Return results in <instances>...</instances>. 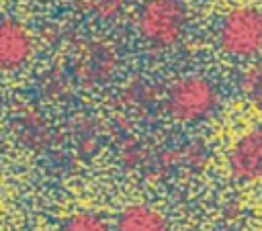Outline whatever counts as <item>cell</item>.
<instances>
[{"instance_id": "3957f363", "label": "cell", "mask_w": 262, "mask_h": 231, "mask_svg": "<svg viewBox=\"0 0 262 231\" xmlns=\"http://www.w3.org/2000/svg\"><path fill=\"white\" fill-rule=\"evenodd\" d=\"M188 6L184 0H143L137 10V33L154 49L176 47L188 31Z\"/></svg>"}, {"instance_id": "5b68a950", "label": "cell", "mask_w": 262, "mask_h": 231, "mask_svg": "<svg viewBox=\"0 0 262 231\" xmlns=\"http://www.w3.org/2000/svg\"><path fill=\"white\" fill-rule=\"evenodd\" d=\"M33 55V35L10 16H0V72L20 70Z\"/></svg>"}, {"instance_id": "6da1fadb", "label": "cell", "mask_w": 262, "mask_h": 231, "mask_svg": "<svg viewBox=\"0 0 262 231\" xmlns=\"http://www.w3.org/2000/svg\"><path fill=\"white\" fill-rule=\"evenodd\" d=\"M221 104L219 86L205 74H184L176 78L164 98L168 117L180 125H196L211 119Z\"/></svg>"}, {"instance_id": "8992f818", "label": "cell", "mask_w": 262, "mask_h": 231, "mask_svg": "<svg viewBox=\"0 0 262 231\" xmlns=\"http://www.w3.org/2000/svg\"><path fill=\"white\" fill-rule=\"evenodd\" d=\"M115 231H170V223L158 209L145 202H133L119 213Z\"/></svg>"}, {"instance_id": "7a4b0ae2", "label": "cell", "mask_w": 262, "mask_h": 231, "mask_svg": "<svg viewBox=\"0 0 262 231\" xmlns=\"http://www.w3.org/2000/svg\"><path fill=\"white\" fill-rule=\"evenodd\" d=\"M215 43L233 61H256L262 55V8L254 4L229 8L217 22Z\"/></svg>"}, {"instance_id": "277c9868", "label": "cell", "mask_w": 262, "mask_h": 231, "mask_svg": "<svg viewBox=\"0 0 262 231\" xmlns=\"http://www.w3.org/2000/svg\"><path fill=\"white\" fill-rule=\"evenodd\" d=\"M225 161L229 178L235 184L262 180V119L233 141Z\"/></svg>"}, {"instance_id": "52a82bcc", "label": "cell", "mask_w": 262, "mask_h": 231, "mask_svg": "<svg viewBox=\"0 0 262 231\" xmlns=\"http://www.w3.org/2000/svg\"><path fill=\"white\" fill-rule=\"evenodd\" d=\"M235 88L244 102L262 110V61H248L237 74Z\"/></svg>"}, {"instance_id": "ba28073f", "label": "cell", "mask_w": 262, "mask_h": 231, "mask_svg": "<svg viewBox=\"0 0 262 231\" xmlns=\"http://www.w3.org/2000/svg\"><path fill=\"white\" fill-rule=\"evenodd\" d=\"M61 231H113V229L100 215L90 211H80V213H74L63 223Z\"/></svg>"}]
</instances>
